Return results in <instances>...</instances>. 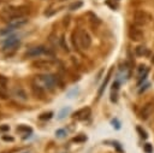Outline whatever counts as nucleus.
Listing matches in <instances>:
<instances>
[{
	"mask_svg": "<svg viewBox=\"0 0 154 153\" xmlns=\"http://www.w3.org/2000/svg\"><path fill=\"white\" fill-rule=\"evenodd\" d=\"M28 12H29V8L26 6H8L1 11V17L8 23L14 18L25 17Z\"/></svg>",
	"mask_w": 154,
	"mask_h": 153,
	"instance_id": "f257e3e1",
	"label": "nucleus"
},
{
	"mask_svg": "<svg viewBox=\"0 0 154 153\" xmlns=\"http://www.w3.org/2000/svg\"><path fill=\"white\" fill-rule=\"evenodd\" d=\"M72 42L75 46L78 45L82 49H87L91 45V39L84 29H78L72 33Z\"/></svg>",
	"mask_w": 154,
	"mask_h": 153,
	"instance_id": "f03ea898",
	"label": "nucleus"
},
{
	"mask_svg": "<svg viewBox=\"0 0 154 153\" xmlns=\"http://www.w3.org/2000/svg\"><path fill=\"white\" fill-rule=\"evenodd\" d=\"M37 80L43 84V88H47V89H53L58 86H61V82H60V78L57 76V75H53V73H46V75H38L37 76Z\"/></svg>",
	"mask_w": 154,
	"mask_h": 153,
	"instance_id": "7ed1b4c3",
	"label": "nucleus"
},
{
	"mask_svg": "<svg viewBox=\"0 0 154 153\" xmlns=\"http://www.w3.org/2000/svg\"><path fill=\"white\" fill-rule=\"evenodd\" d=\"M42 54H51L52 55L53 53L49 52L45 46H36V47H32L29 51H26L24 57L25 58H36V57H40Z\"/></svg>",
	"mask_w": 154,
	"mask_h": 153,
	"instance_id": "20e7f679",
	"label": "nucleus"
},
{
	"mask_svg": "<svg viewBox=\"0 0 154 153\" xmlns=\"http://www.w3.org/2000/svg\"><path fill=\"white\" fill-rule=\"evenodd\" d=\"M20 41L18 39V36L16 35H10L7 36V39L4 40L2 42V51H8V49H16L19 46Z\"/></svg>",
	"mask_w": 154,
	"mask_h": 153,
	"instance_id": "39448f33",
	"label": "nucleus"
},
{
	"mask_svg": "<svg viewBox=\"0 0 154 153\" xmlns=\"http://www.w3.org/2000/svg\"><path fill=\"white\" fill-rule=\"evenodd\" d=\"M54 64H55V61L52 60V59H38V60H35V61L31 63V67L45 70V69H51V67H53Z\"/></svg>",
	"mask_w": 154,
	"mask_h": 153,
	"instance_id": "423d86ee",
	"label": "nucleus"
},
{
	"mask_svg": "<svg viewBox=\"0 0 154 153\" xmlns=\"http://www.w3.org/2000/svg\"><path fill=\"white\" fill-rule=\"evenodd\" d=\"M148 20H149V16H148V13L146 11H142V10L135 11V13H134V22L137 25H144V24H147Z\"/></svg>",
	"mask_w": 154,
	"mask_h": 153,
	"instance_id": "0eeeda50",
	"label": "nucleus"
},
{
	"mask_svg": "<svg viewBox=\"0 0 154 153\" xmlns=\"http://www.w3.org/2000/svg\"><path fill=\"white\" fill-rule=\"evenodd\" d=\"M90 113H91V111H90L89 107H83V108L77 110V111L72 114V117H73L75 119H77V120H85V119L89 118Z\"/></svg>",
	"mask_w": 154,
	"mask_h": 153,
	"instance_id": "6e6552de",
	"label": "nucleus"
},
{
	"mask_svg": "<svg viewBox=\"0 0 154 153\" xmlns=\"http://www.w3.org/2000/svg\"><path fill=\"white\" fill-rule=\"evenodd\" d=\"M7 83H8L7 77L0 75V99H2V100H6V99L8 98Z\"/></svg>",
	"mask_w": 154,
	"mask_h": 153,
	"instance_id": "1a4fd4ad",
	"label": "nucleus"
},
{
	"mask_svg": "<svg viewBox=\"0 0 154 153\" xmlns=\"http://www.w3.org/2000/svg\"><path fill=\"white\" fill-rule=\"evenodd\" d=\"M28 23V18L26 17H19V18H14L12 20H10L7 23V27L11 28L12 30H16V29H19L20 27L25 25Z\"/></svg>",
	"mask_w": 154,
	"mask_h": 153,
	"instance_id": "9d476101",
	"label": "nucleus"
},
{
	"mask_svg": "<svg viewBox=\"0 0 154 153\" xmlns=\"http://www.w3.org/2000/svg\"><path fill=\"white\" fill-rule=\"evenodd\" d=\"M154 112V104L153 102H147L142 108H141V112H140V117L142 119H148Z\"/></svg>",
	"mask_w": 154,
	"mask_h": 153,
	"instance_id": "9b49d317",
	"label": "nucleus"
},
{
	"mask_svg": "<svg viewBox=\"0 0 154 153\" xmlns=\"http://www.w3.org/2000/svg\"><path fill=\"white\" fill-rule=\"evenodd\" d=\"M129 37L132 41H141L143 39V31L137 27H131L129 29Z\"/></svg>",
	"mask_w": 154,
	"mask_h": 153,
	"instance_id": "f8f14e48",
	"label": "nucleus"
},
{
	"mask_svg": "<svg viewBox=\"0 0 154 153\" xmlns=\"http://www.w3.org/2000/svg\"><path fill=\"white\" fill-rule=\"evenodd\" d=\"M31 90H32V94H34L36 98H38V99H41V100L45 99V96H46L45 88L41 87L40 84H37V83H32V84H31Z\"/></svg>",
	"mask_w": 154,
	"mask_h": 153,
	"instance_id": "ddd939ff",
	"label": "nucleus"
},
{
	"mask_svg": "<svg viewBox=\"0 0 154 153\" xmlns=\"http://www.w3.org/2000/svg\"><path fill=\"white\" fill-rule=\"evenodd\" d=\"M148 71H149V69H148L146 65H140V66H138V69H137V76H138V78H140L138 84H140L143 80H146Z\"/></svg>",
	"mask_w": 154,
	"mask_h": 153,
	"instance_id": "4468645a",
	"label": "nucleus"
},
{
	"mask_svg": "<svg viewBox=\"0 0 154 153\" xmlns=\"http://www.w3.org/2000/svg\"><path fill=\"white\" fill-rule=\"evenodd\" d=\"M111 75H112V69H109V71H108L106 78H105V81L102 82V84H101V87H100V89H99V92H97V98H100V96L102 95V93H103V90H105V88H106V86H107V83H108V81H109V78H111Z\"/></svg>",
	"mask_w": 154,
	"mask_h": 153,
	"instance_id": "2eb2a0df",
	"label": "nucleus"
},
{
	"mask_svg": "<svg viewBox=\"0 0 154 153\" xmlns=\"http://www.w3.org/2000/svg\"><path fill=\"white\" fill-rule=\"evenodd\" d=\"M14 94H16V96H17L18 99H20V100H28L26 92H25L24 89H22V88H17V89L14 90Z\"/></svg>",
	"mask_w": 154,
	"mask_h": 153,
	"instance_id": "dca6fc26",
	"label": "nucleus"
},
{
	"mask_svg": "<svg viewBox=\"0 0 154 153\" xmlns=\"http://www.w3.org/2000/svg\"><path fill=\"white\" fill-rule=\"evenodd\" d=\"M135 52H136V55H138V57H143V55H147V54H148V49H147L144 46H138V47H136Z\"/></svg>",
	"mask_w": 154,
	"mask_h": 153,
	"instance_id": "f3484780",
	"label": "nucleus"
},
{
	"mask_svg": "<svg viewBox=\"0 0 154 153\" xmlns=\"http://www.w3.org/2000/svg\"><path fill=\"white\" fill-rule=\"evenodd\" d=\"M53 117V112H45V113H42V114H40L38 116V119L40 120H47V119H51Z\"/></svg>",
	"mask_w": 154,
	"mask_h": 153,
	"instance_id": "a211bd4d",
	"label": "nucleus"
},
{
	"mask_svg": "<svg viewBox=\"0 0 154 153\" xmlns=\"http://www.w3.org/2000/svg\"><path fill=\"white\" fill-rule=\"evenodd\" d=\"M72 141H73V142H84V141H87V136L83 135V134H81V135L75 136V137L72 139Z\"/></svg>",
	"mask_w": 154,
	"mask_h": 153,
	"instance_id": "6ab92c4d",
	"label": "nucleus"
},
{
	"mask_svg": "<svg viewBox=\"0 0 154 153\" xmlns=\"http://www.w3.org/2000/svg\"><path fill=\"white\" fill-rule=\"evenodd\" d=\"M82 5H83V2H82V1H76V2L71 4L69 8H70L71 11H75V10H78L79 7H82Z\"/></svg>",
	"mask_w": 154,
	"mask_h": 153,
	"instance_id": "aec40b11",
	"label": "nucleus"
},
{
	"mask_svg": "<svg viewBox=\"0 0 154 153\" xmlns=\"http://www.w3.org/2000/svg\"><path fill=\"white\" fill-rule=\"evenodd\" d=\"M69 112H70V107H64V108L59 112V117H58V118H59V119H63V118L65 117V114H67Z\"/></svg>",
	"mask_w": 154,
	"mask_h": 153,
	"instance_id": "412c9836",
	"label": "nucleus"
},
{
	"mask_svg": "<svg viewBox=\"0 0 154 153\" xmlns=\"http://www.w3.org/2000/svg\"><path fill=\"white\" fill-rule=\"evenodd\" d=\"M17 130L18 131H26V133L31 134V128H29L26 125H19V126H17Z\"/></svg>",
	"mask_w": 154,
	"mask_h": 153,
	"instance_id": "4be33fe9",
	"label": "nucleus"
},
{
	"mask_svg": "<svg viewBox=\"0 0 154 153\" xmlns=\"http://www.w3.org/2000/svg\"><path fill=\"white\" fill-rule=\"evenodd\" d=\"M55 135H57V137L63 139V137H65V136H66V131H65L64 129H58V130L55 131Z\"/></svg>",
	"mask_w": 154,
	"mask_h": 153,
	"instance_id": "5701e85b",
	"label": "nucleus"
},
{
	"mask_svg": "<svg viewBox=\"0 0 154 153\" xmlns=\"http://www.w3.org/2000/svg\"><path fill=\"white\" fill-rule=\"evenodd\" d=\"M60 45H61V47H63L64 51L69 52V48H67V45L65 43V39H64V36H61V39H60Z\"/></svg>",
	"mask_w": 154,
	"mask_h": 153,
	"instance_id": "b1692460",
	"label": "nucleus"
},
{
	"mask_svg": "<svg viewBox=\"0 0 154 153\" xmlns=\"http://www.w3.org/2000/svg\"><path fill=\"white\" fill-rule=\"evenodd\" d=\"M144 151H146L147 153H152V152H153L152 145H150V143H146V145H144Z\"/></svg>",
	"mask_w": 154,
	"mask_h": 153,
	"instance_id": "393cba45",
	"label": "nucleus"
},
{
	"mask_svg": "<svg viewBox=\"0 0 154 153\" xmlns=\"http://www.w3.org/2000/svg\"><path fill=\"white\" fill-rule=\"evenodd\" d=\"M137 131L140 133V135H141V137H143V139H147V133L144 131V130H142L140 126H137Z\"/></svg>",
	"mask_w": 154,
	"mask_h": 153,
	"instance_id": "a878e982",
	"label": "nucleus"
},
{
	"mask_svg": "<svg viewBox=\"0 0 154 153\" xmlns=\"http://www.w3.org/2000/svg\"><path fill=\"white\" fill-rule=\"evenodd\" d=\"M4 141H8V142H13L14 141V139L12 137V136H7V135H2V137H1Z\"/></svg>",
	"mask_w": 154,
	"mask_h": 153,
	"instance_id": "bb28decb",
	"label": "nucleus"
},
{
	"mask_svg": "<svg viewBox=\"0 0 154 153\" xmlns=\"http://www.w3.org/2000/svg\"><path fill=\"white\" fill-rule=\"evenodd\" d=\"M10 130V126L7 125V124H2V125H0V131H8Z\"/></svg>",
	"mask_w": 154,
	"mask_h": 153,
	"instance_id": "cd10ccee",
	"label": "nucleus"
},
{
	"mask_svg": "<svg viewBox=\"0 0 154 153\" xmlns=\"http://www.w3.org/2000/svg\"><path fill=\"white\" fill-rule=\"evenodd\" d=\"M118 88H119V82L114 81L113 84H112V90H118Z\"/></svg>",
	"mask_w": 154,
	"mask_h": 153,
	"instance_id": "c85d7f7f",
	"label": "nucleus"
},
{
	"mask_svg": "<svg viewBox=\"0 0 154 153\" xmlns=\"http://www.w3.org/2000/svg\"><path fill=\"white\" fill-rule=\"evenodd\" d=\"M112 124H113V126H116V129H119L120 128V124H119V122L117 119H113L112 120Z\"/></svg>",
	"mask_w": 154,
	"mask_h": 153,
	"instance_id": "c756f323",
	"label": "nucleus"
},
{
	"mask_svg": "<svg viewBox=\"0 0 154 153\" xmlns=\"http://www.w3.org/2000/svg\"><path fill=\"white\" fill-rule=\"evenodd\" d=\"M152 63L154 64V55H153V58H152Z\"/></svg>",
	"mask_w": 154,
	"mask_h": 153,
	"instance_id": "7c9ffc66",
	"label": "nucleus"
},
{
	"mask_svg": "<svg viewBox=\"0 0 154 153\" xmlns=\"http://www.w3.org/2000/svg\"><path fill=\"white\" fill-rule=\"evenodd\" d=\"M1 1H2V0H0V2H1Z\"/></svg>",
	"mask_w": 154,
	"mask_h": 153,
	"instance_id": "2f4dec72",
	"label": "nucleus"
},
{
	"mask_svg": "<svg viewBox=\"0 0 154 153\" xmlns=\"http://www.w3.org/2000/svg\"><path fill=\"white\" fill-rule=\"evenodd\" d=\"M0 116H1V113H0Z\"/></svg>",
	"mask_w": 154,
	"mask_h": 153,
	"instance_id": "473e14b6",
	"label": "nucleus"
}]
</instances>
